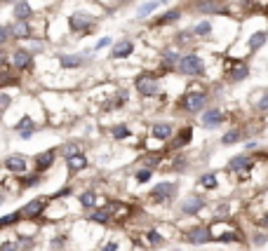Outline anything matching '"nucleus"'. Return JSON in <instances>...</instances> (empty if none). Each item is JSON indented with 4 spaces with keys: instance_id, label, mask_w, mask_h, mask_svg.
<instances>
[{
    "instance_id": "50",
    "label": "nucleus",
    "mask_w": 268,
    "mask_h": 251,
    "mask_svg": "<svg viewBox=\"0 0 268 251\" xmlns=\"http://www.w3.org/2000/svg\"><path fill=\"white\" fill-rule=\"evenodd\" d=\"M0 113H2V110H0Z\"/></svg>"
},
{
    "instance_id": "26",
    "label": "nucleus",
    "mask_w": 268,
    "mask_h": 251,
    "mask_svg": "<svg viewBox=\"0 0 268 251\" xmlns=\"http://www.w3.org/2000/svg\"><path fill=\"white\" fill-rule=\"evenodd\" d=\"M5 85H19L17 75H12V73L7 71V66L0 68V87H5Z\"/></svg>"
},
{
    "instance_id": "38",
    "label": "nucleus",
    "mask_w": 268,
    "mask_h": 251,
    "mask_svg": "<svg viewBox=\"0 0 268 251\" xmlns=\"http://www.w3.org/2000/svg\"><path fill=\"white\" fill-rule=\"evenodd\" d=\"M9 43V31L7 26H0V47H5Z\"/></svg>"
},
{
    "instance_id": "34",
    "label": "nucleus",
    "mask_w": 268,
    "mask_h": 251,
    "mask_svg": "<svg viewBox=\"0 0 268 251\" xmlns=\"http://www.w3.org/2000/svg\"><path fill=\"white\" fill-rule=\"evenodd\" d=\"M221 141H223L226 146H228V144H235V141H240V132H238V129H231V132H226V134H223Z\"/></svg>"
},
{
    "instance_id": "5",
    "label": "nucleus",
    "mask_w": 268,
    "mask_h": 251,
    "mask_svg": "<svg viewBox=\"0 0 268 251\" xmlns=\"http://www.w3.org/2000/svg\"><path fill=\"white\" fill-rule=\"evenodd\" d=\"M68 26H71V31H75V33H87V31L94 28V19L89 17V14H85V12H75V14H71V19H68Z\"/></svg>"
},
{
    "instance_id": "6",
    "label": "nucleus",
    "mask_w": 268,
    "mask_h": 251,
    "mask_svg": "<svg viewBox=\"0 0 268 251\" xmlns=\"http://www.w3.org/2000/svg\"><path fill=\"white\" fill-rule=\"evenodd\" d=\"M7 31H9V38H14V40H28L33 36V28H31L28 21H14V24L7 26Z\"/></svg>"
},
{
    "instance_id": "31",
    "label": "nucleus",
    "mask_w": 268,
    "mask_h": 251,
    "mask_svg": "<svg viewBox=\"0 0 268 251\" xmlns=\"http://www.w3.org/2000/svg\"><path fill=\"white\" fill-rule=\"evenodd\" d=\"M17 221H21V214H19V211H14V214H9V216H2V218H0V228L14 225Z\"/></svg>"
},
{
    "instance_id": "47",
    "label": "nucleus",
    "mask_w": 268,
    "mask_h": 251,
    "mask_svg": "<svg viewBox=\"0 0 268 251\" xmlns=\"http://www.w3.org/2000/svg\"><path fill=\"white\" fill-rule=\"evenodd\" d=\"M264 225H266V228H268V216H266V218H264Z\"/></svg>"
},
{
    "instance_id": "11",
    "label": "nucleus",
    "mask_w": 268,
    "mask_h": 251,
    "mask_svg": "<svg viewBox=\"0 0 268 251\" xmlns=\"http://www.w3.org/2000/svg\"><path fill=\"white\" fill-rule=\"evenodd\" d=\"M202 206H205V200L198 198V195H191V198H186L181 202V211L184 214H198Z\"/></svg>"
},
{
    "instance_id": "37",
    "label": "nucleus",
    "mask_w": 268,
    "mask_h": 251,
    "mask_svg": "<svg viewBox=\"0 0 268 251\" xmlns=\"http://www.w3.org/2000/svg\"><path fill=\"white\" fill-rule=\"evenodd\" d=\"M9 103H12V97H9L7 92H0V110H5Z\"/></svg>"
},
{
    "instance_id": "46",
    "label": "nucleus",
    "mask_w": 268,
    "mask_h": 251,
    "mask_svg": "<svg viewBox=\"0 0 268 251\" xmlns=\"http://www.w3.org/2000/svg\"><path fill=\"white\" fill-rule=\"evenodd\" d=\"M66 195H71V188H64L62 193H57V198H66Z\"/></svg>"
},
{
    "instance_id": "49",
    "label": "nucleus",
    "mask_w": 268,
    "mask_h": 251,
    "mask_svg": "<svg viewBox=\"0 0 268 251\" xmlns=\"http://www.w3.org/2000/svg\"><path fill=\"white\" fill-rule=\"evenodd\" d=\"M160 2H167V0H160Z\"/></svg>"
},
{
    "instance_id": "22",
    "label": "nucleus",
    "mask_w": 268,
    "mask_h": 251,
    "mask_svg": "<svg viewBox=\"0 0 268 251\" xmlns=\"http://www.w3.org/2000/svg\"><path fill=\"white\" fill-rule=\"evenodd\" d=\"M170 136H172V125L162 122V125L153 127V139H158V141H167Z\"/></svg>"
},
{
    "instance_id": "30",
    "label": "nucleus",
    "mask_w": 268,
    "mask_h": 251,
    "mask_svg": "<svg viewBox=\"0 0 268 251\" xmlns=\"http://www.w3.org/2000/svg\"><path fill=\"white\" fill-rule=\"evenodd\" d=\"M80 204H82V206H87V209H89V206H94V204H97V195H94L92 190L82 193V195H80Z\"/></svg>"
},
{
    "instance_id": "10",
    "label": "nucleus",
    "mask_w": 268,
    "mask_h": 251,
    "mask_svg": "<svg viewBox=\"0 0 268 251\" xmlns=\"http://www.w3.org/2000/svg\"><path fill=\"white\" fill-rule=\"evenodd\" d=\"M174 190H177V186H174V183H160V186H155V188L151 190V195H153V200L165 202V200H170L172 195H174Z\"/></svg>"
},
{
    "instance_id": "23",
    "label": "nucleus",
    "mask_w": 268,
    "mask_h": 251,
    "mask_svg": "<svg viewBox=\"0 0 268 251\" xmlns=\"http://www.w3.org/2000/svg\"><path fill=\"white\" fill-rule=\"evenodd\" d=\"M247 75H250V68H247V66H245L242 61H235V66H233V71H231V78H233V80H235V82H242L245 78H247Z\"/></svg>"
},
{
    "instance_id": "7",
    "label": "nucleus",
    "mask_w": 268,
    "mask_h": 251,
    "mask_svg": "<svg viewBox=\"0 0 268 251\" xmlns=\"http://www.w3.org/2000/svg\"><path fill=\"white\" fill-rule=\"evenodd\" d=\"M12 17H14V21H28V19L33 17V7L28 5V0H14Z\"/></svg>"
},
{
    "instance_id": "21",
    "label": "nucleus",
    "mask_w": 268,
    "mask_h": 251,
    "mask_svg": "<svg viewBox=\"0 0 268 251\" xmlns=\"http://www.w3.org/2000/svg\"><path fill=\"white\" fill-rule=\"evenodd\" d=\"M66 162H68V169H71V171H78V169H85V167H87V157H85L82 152L66 157Z\"/></svg>"
},
{
    "instance_id": "33",
    "label": "nucleus",
    "mask_w": 268,
    "mask_h": 251,
    "mask_svg": "<svg viewBox=\"0 0 268 251\" xmlns=\"http://www.w3.org/2000/svg\"><path fill=\"white\" fill-rule=\"evenodd\" d=\"M111 134L116 136V139H127V136H130V127L118 125V127H113V129H111Z\"/></svg>"
},
{
    "instance_id": "42",
    "label": "nucleus",
    "mask_w": 268,
    "mask_h": 251,
    "mask_svg": "<svg viewBox=\"0 0 268 251\" xmlns=\"http://www.w3.org/2000/svg\"><path fill=\"white\" fill-rule=\"evenodd\" d=\"M0 251H17V244L14 242H2L0 244Z\"/></svg>"
},
{
    "instance_id": "41",
    "label": "nucleus",
    "mask_w": 268,
    "mask_h": 251,
    "mask_svg": "<svg viewBox=\"0 0 268 251\" xmlns=\"http://www.w3.org/2000/svg\"><path fill=\"white\" fill-rule=\"evenodd\" d=\"M5 66H9V56H7V52L0 47V68H5Z\"/></svg>"
},
{
    "instance_id": "35",
    "label": "nucleus",
    "mask_w": 268,
    "mask_h": 251,
    "mask_svg": "<svg viewBox=\"0 0 268 251\" xmlns=\"http://www.w3.org/2000/svg\"><path fill=\"white\" fill-rule=\"evenodd\" d=\"M64 157H71V155H78V152H80V146L78 144H66L64 146Z\"/></svg>"
},
{
    "instance_id": "48",
    "label": "nucleus",
    "mask_w": 268,
    "mask_h": 251,
    "mask_svg": "<svg viewBox=\"0 0 268 251\" xmlns=\"http://www.w3.org/2000/svg\"><path fill=\"white\" fill-rule=\"evenodd\" d=\"M2 202H5V198H2V195H0V204H2Z\"/></svg>"
},
{
    "instance_id": "25",
    "label": "nucleus",
    "mask_w": 268,
    "mask_h": 251,
    "mask_svg": "<svg viewBox=\"0 0 268 251\" xmlns=\"http://www.w3.org/2000/svg\"><path fill=\"white\" fill-rule=\"evenodd\" d=\"M191 136H193V129H191V127H184V129H181V134L174 139V148H181V146H186L188 141H191Z\"/></svg>"
},
{
    "instance_id": "36",
    "label": "nucleus",
    "mask_w": 268,
    "mask_h": 251,
    "mask_svg": "<svg viewBox=\"0 0 268 251\" xmlns=\"http://www.w3.org/2000/svg\"><path fill=\"white\" fill-rule=\"evenodd\" d=\"M200 183H202L205 188H214V186H216V176H214V174H205V176L200 179Z\"/></svg>"
},
{
    "instance_id": "15",
    "label": "nucleus",
    "mask_w": 268,
    "mask_h": 251,
    "mask_svg": "<svg viewBox=\"0 0 268 251\" xmlns=\"http://www.w3.org/2000/svg\"><path fill=\"white\" fill-rule=\"evenodd\" d=\"M5 167H7L12 174H24V171H26V160H24L21 155H9L7 160H5Z\"/></svg>"
},
{
    "instance_id": "29",
    "label": "nucleus",
    "mask_w": 268,
    "mask_h": 251,
    "mask_svg": "<svg viewBox=\"0 0 268 251\" xmlns=\"http://www.w3.org/2000/svg\"><path fill=\"white\" fill-rule=\"evenodd\" d=\"M193 33H196V36H209V33H212V24H209V21H200V24H196Z\"/></svg>"
},
{
    "instance_id": "20",
    "label": "nucleus",
    "mask_w": 268,
    "mask_h": 251,
    "mask_svg": "<svg viewBox=\"0 0 268 251\" xmlns=\"http://www.w3.org/2000/svg\"><path fill=\"white\" fill-rule=\"evenodd\" d=\"M179 17H181V12H179V9H170V12H165L162 17L155 19V21H153V26H167V24H172V21H179Z\"/></svg>"
},
{
    "instance_id": "14",
    "label": "nucleus",
    "mask_w": 268,
    "mask_h": 251,
    "mask_svg": "<svg viewBox=\"0 0 268 251\" xmlns=\"http://www.w3.org/2000/svg\"><path fill=\"white\" fill-rule=\"evenodd\" d=\"M202 127H207V129H212V127H216V125H221L223 122V113L221 110H216V108H212V110H207L205 115H202Z\"/></svg>"
},
{
    "instance_id": "3",
    "label": "nucleus",
    "mask_w": 268,
    "mask_h": 251,
    "mask_svg": "<svg viewBox=\"0 0 268 251\" xmlns=\"http://www.w3.org/2000/svg\"><path fill=\"white\" fill-rule=\"evenodd\" d=\"M134 85H136V90H139V94H141V97H155V94L160 92L158 78H155V75H151V73H143V75H139Z\"/></svg>"
},
{
    "instance_id": "44",
    "label": "nucleus",
    "mask_w": 268,
    "mask_h": 251,
    "mask_svg": "<svg viewBox=\"0 0 268 251\" xmlns=\"http://www.w3.org/2000/svg\"><path fill=\"white\" fill-rule=\"evenodd\" d=\"M106 45H111V38H101V40L97 43V47H94V50H101V47H106Z\"/></svg>"
},
{
    "instance_id": "24",
    "label": "nucleus",
    "mask_w": 268,
    "mask_h": 251,
    "mask_svg": "<svg viewBox=\"0 0 268 251\" xmlns=\"http://www.w3.org/2000/svg\"><path fill=\"white\" fill-rule=\"evenodd\" d=\"M266 38H268V33L266 31H259V33H254V36L250 38V50H259V47H264V43H266Z\"/></svg>"
},
{
    "instance_id": "32",
    "label": "nucleus",
    "mask_w": 268,
    "mask_h": 251,
    "mask_svg": "<svg viewBox=\"0 0 268 251\" xmlns=\"http://www.w3.org/2000/svg\"><path fill=\"white\" fill-rule=\"evenodd\" d=\"M89 218H92V221H97V223H106L108 218H111V211H108V209H99V211H94Z\"/></svg>"
},
{
    "instance_id": "18",
    "label": "nucleus",
    "mask_w": 268,
    "mask_h": 251,
    "mask_svg": "<svg viewBox=\"0 0 268 251\" xmlns=\"http://www.w3.org/2000/svg\"><path fill=\"white\" fill-rule=\"evenodd\" d=\"M52 162H54V151H45V152H40V155L36 157V171L40 174V171L50 169V167H52Z\"/></svg>"
},
{
    "instance_id": "27",
    "label": "nucleus",
    "mask_w": 268,
    "mask_h": 251,
    "mask_svg": "<svg viewBox=\"0 0 268 251\" xmlns=\"http://www.w3.org/2000/svg\"><path fill=\"white\" fill-rule=\"evenodd\" d=\"M158 9V0H151V2H143V7L136 9V17L143 19V17H148L151 12H155Z\"/></svg>"
},
{
    "instance_id": "12",
    "label": "nucleus",
    "mask_w": 268,
    "mask_h": 251,
    "mask_svg": "<svg viewBox=\"0 0 268 251\" xmlns=\"http://www.w3.org/2000/svg\"><path fill=\"white\" fill-rule=\"evenodd\" d=\"M196 9L198 12H205V14H226L228 12L226 7L216 5L214 0H200V2H196Z\"/></svg>"
},
{
    "instance_id": "8",
    "label": "nucleus",
    "mask_w": 268,
    "mask_h": 251,
    "mask_svg": "<svg viewBox=\"0 0 268 251\" xmlns=\"http://www.w3.org/2000/svg\"><path fill=\"white\" fill-rule=\"evenodd\" d=\"M14 129L19 132V139L28 141V139L33 136V132H36V122H33V117L24 115V117H21V120L17 122V125H14Z\"/></svg>"
},
{
    "instance_id": "1",
    "label": "nucleus",
    "mask_w": 268,
    "mask_h": 251,
    "mask_svg": "<svg viewBox=\"0 0 268 251\" xmlns=\"http://www.w3.org/2000/svg\"><path fill=\"white\" fill-rule=\"evenodd\" d=\"M177 68L181 75H200L205 71V61L198 54H186V56H179Z\"/></svg>"
},
{
    "instance_id": "9",
    "label": "nucleus",
    "mask_w": 268,
    "mask_h": 251,
    "mask_svg": "<svg viewBox=\"0 0 268 251\" xmlns=\"http://www.w3.org/2000/svg\"><path fill=\"white\" fill-rule=\"evenodd\" d=\"M43 209H45V200H31L19 214H21V218H38L43 214Z\"/></svg>"
},
{
    "instance_id": "2",
    "label": "nucleus",
    "mask_w": 268,
    "mask_h": 251,
    "mask_svg": "<svg viewBox=\"0 0 268 251\" xmlns=\"http://www.w3.org/2000/svg\"><path fill=\"white\" fill-rule=\"evenodd\" d=\"M9 66H12L14 71H31V68H33V52H28L24 47L14 50L12 56H9Z\"/></svg>"
},
{
    "instance_id": "19",
    "label": "nucleus",
    "mask_w": 268,
    "mask_h": 251,
    "mask_svg": "<svg viewBox=\"0 0 268 251\" xmlns=\"http://www.w3.org/2000/svg\"><path fill=\"white\" fill-rule=\"evenodd\" d=\"M252 167V160L250 157H245V155H238V157H233L228 162V169L231 171H247Z\"/></svg>"
},
{
    "instance_id": "43",
    "label": "nucleus",
    "mask_w": 268,
    "mask_h": 251,
    "mask_svg": "<svg viewBox=\"0 0 268 251\" xmlns=\"http://www.w3.org/2000/svg\"><path fill=\"white\" fill-rule=\"evenodd\" d=\"M257 108H259V110H268V94L266 97H261V101L257 103Z\"/></svg>"
},
{
    "instance_id": "4",
    "label": "nucleus",
    "mask_w": 268,
    "mask_h": 251,
    "mask_svg": "<svg viewBox=\"0 0 268 251\" xmlns=\"http://www.w3.org/2000/svg\"><path fill=\"white\" fill-rule=\"evenodd\" d=\"M205 103H207V97L202 94V92L186 94V97H181V101H179V106L184 108V110H188V113H198V110H202Z\"/></svg>"
},
{
    "instance_id": "39",
    "label": "nucleus",
    "mask_w": 268,
    "mask_h": 251,
    "mask_svg": "<svg viewBox=\"0 0 268 251\" xmlns=\"http://www.w3.org/2000/svg\"><path fill=\"white\" fill-rule=\"evenodd\" d=\"M148 179H151V171H148V169H139V171H136V181H139V183H146Z\"/></svg>"
},
{
    "instance_id": "13",
    "label": "nucleus",
    "mask_w": 268,
    "mask_h": 251,
    "mask_svg": "<svg viewBox=\"0 0 268 251\" xmlns=\"http://www.w3.org/2000/svg\"><path fill=\"white\" fill-rule=\"evenodd\" d=\"M85 59H87L85 54H62L59 56V63H62L64 68H80Z\"/></svg>"
},
{
    "instance_id": "16",
    "label": "nucleus",
    "mask_w": 268,
    "mask_h": 251,
    "mask_svg": "<svg viewBox=\"0 0 268 251\" xmlns=\"http://www.w3.org/2000/svg\"><path fill=\"white\" fill-rule=\"evenodd\" d=\"M134 52V45L130 40H120L116 47H113V52H111V59H125L130 54Z\"/></svg>"
},
{
    "instance_id": "17",
    "label": "nucleus",
    "mask_w": 268,
    "mask_h": 251,
    "mask_svg": "<svg viewBox=\"0 0 268 251\" xmlns=\"http://www.w3.org/2000/svg\"><path fill=\"white\" fill-rule=\"evenodd\" d=\"M188 240L193 244H205L212 240V233H209L207 228H193V230L188 233Z\"/></svg>"
},
{
    "instance_id": "40",
    "label": "nucleus",
    "mask_w": 268,
    "mask_h": 251,
    "mask_svg": "<svg viewBox=\"0 0 268 251\" xmlns=\"http://www.w3.org/2000/svg\"><path fill=\"white\" fill-rule=\"evenodd\" d=\"M148 242L151 244H162V237L155 230H148Z\"/></svg>"
},
{
    "instance_id": "45",
    "label": "nucleus",
    "mask_w": 268,
    "mask_h": 251,
    "mask_svg": "<svg viewBox=\"0 0 268 251\" xmlns=\"http://www.w3.org/2000/svg\"><path fill=\"white\" fill-rule=\"evenodd\" d=\"M118 249V244L116 242H108L106 244V247H104V249H101V251H116Z\"/></svg>"
},
{
    "instance_id": "28",
    "label": "nucleus",
    "mask_w": 268,
    "mask_h": 251,
    "mask_svg": "<svg viewBox=\"0 0 268 251\" xmlns=\"http://www.w3.org/2000/svg\"><path fill=\"white\" fill-rule=\"evenodd\" d=\"M162 61H165V66L177 63L179 61V52H174V50H162Z\"/></svg>"
}]
</instances>
